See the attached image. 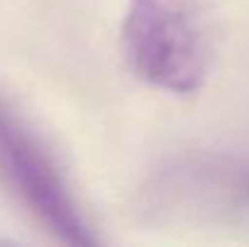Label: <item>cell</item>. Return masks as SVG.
<instances>
[{
  "mask_svg": "<svg viewBox=\"0 0 249 247\" xmlns=\"http://www.w3.org/2000/svg\"><path fill=\"white\" fill-rule=\"evenodd\" d=\"M121 51L136 78L162 92H196L211 66V34L201 0H131Z\"/></svg>",
  "mask_w": 249,
  "mask_h": 247,
  "instance_id": "cell-1",
  "label": "cell"
},
{
  "mask_svg": "<svg viewBox=\"0 0 249 247\" xmlns=\"http://www.w3.org/2000/svg\"><path fill=\"white\" fill-rule=\"evenodd\" d=\"M0 182L61 243L78 247L99 243L63 167L5 97H0Z\"/></svg>",
  "mask_w": 249,
  "mask_h": 247,
  "instance_id": "cell-2",
  "label": "cell"
},
{
  "mask_svg": "<svg viewBox=\"0 0 249 247\" xmlns=\"http://www.w3.org/2000/svg\"><path fill=\"white\" fill-rule=\"evenodd\" d=\"M235 201L240 206H249V174L237 179V187H235Z\"/></svg>",
  "mask_w": 249,
  "mask_h": 247,
  "instance_id": "cell-3",
  "label": "cell"
}]
</instances>
